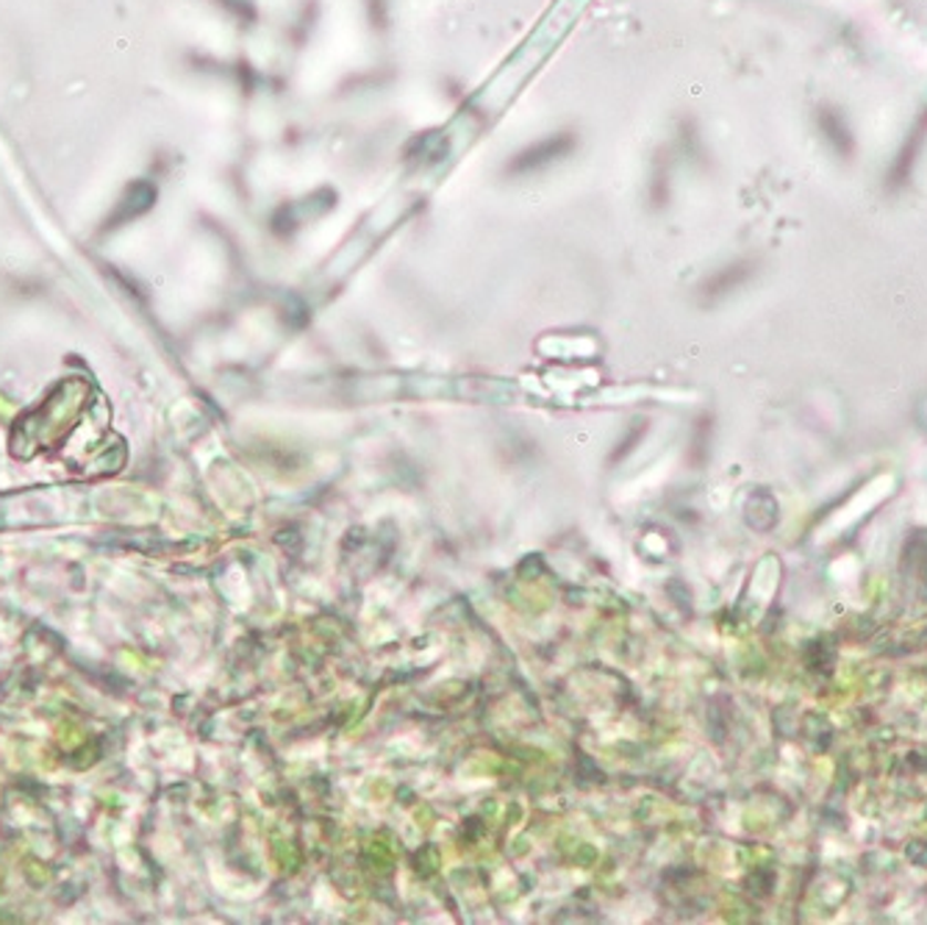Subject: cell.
Wrapping results in <instances>:
<instances>
[{
  "instance_id": "obj_1",
  "label": "cell",
  "mask_w": 927,
  "mask_h": 925,
  "mask_svg": "<svg viewBox=\"0 0 927 925\" xmlns=\"http://www.w3.org/2000/svg\"><path fill=\"white\" fill-rule=\"evenodd\" d=\"M575 148V139L570 137V134H561V137H553V139H542L539 145H533V148L522 150L520 156H517L514 162H511L509 170L511 173H533V170H542V167L553 165V162L564 159L570 150Z\"/></svg>"
},
{
  "instance_id": "obj_2",
  "label": "cell",
  "mask_w": 927,
  "mask_h": 925,
  "mask_svg": "<svg viewBox=\"0 0 927 925\" xmlns=\"http://www.w3.org/2000/svg\"><path fill=\"white\" fill-rule=\"evenodd\" d=\"M820 128H822V134H825L827 143H831L839 154H850V150H853L850 128L844 125V117L836 112V108H820Z\"/></svg>"
}]
</instances>
